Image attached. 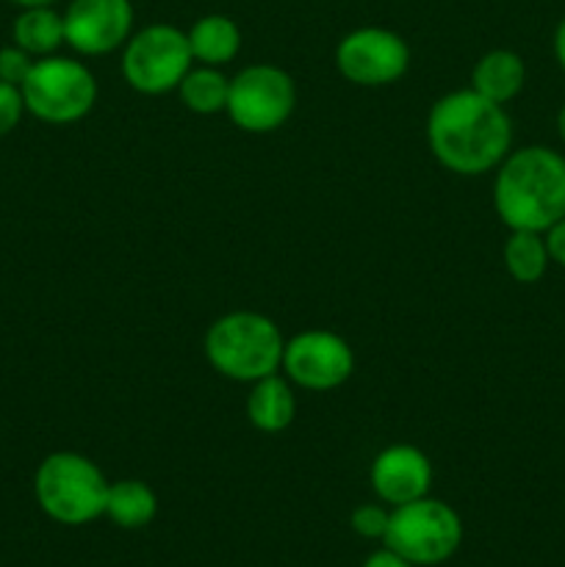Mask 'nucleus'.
Here are the masks:
<instances>
[{"instance_id":"nucleus-16","label":"nucleus","mask_w":565,"mask_h":567,"mask_svg":"<svg viewBox=\"0 0 565 567\" xmlns=\"http://www.w3.org/2000/svg\"><path fill=\"white\" fill-rule=\"evenodd\" d=\"M158 513V498L153 487L138 480H122L109 485L105 515L122 529H142Z\"/></svg>"},{"instance_id":"nucleus-13","label":"nucleus","mask_w":565,"mask_h":567,"mask_svg":"<svg viewBox=\"0 0 565 567\" xmlns=\"http://www.w3.org/2000/svg\"><path fill=\"white\" fill-rule=\"evenodd\" d=\"M526 66L513 50H491L471 70V89L482 97L504 105L524 89Z\"/></svg>"},{"instance_id":"nucleus-1","label":"nucleus","mask_w":565,"mask_h":567,"mask_svg":"<svg viewBox=\"0 0 565 567\" xmlns=\"http://www.w3.org/2000/svg\"><path fill=\"white\" fill-rule=\"evenodd\" d=\"M513 125L504 109L474 89H460L432 105L427 144L438 164L458 175H482L507 158Z\"/></svg>"},{"instance_id":"nucleus-14","label":"nucleus","mask_w":565,"mask_h":567,"mask_svg":"<svg viewBox=\"0 0 565 567\" xmlns=\"http://www.w3.org/2000/svg\"><path fill=\"white\" fill-rule=\"evenodd\" d=\"M297 415V399L282 377L271 374L253 382L247 396V419L260 432H282Z\"/></svg>"},{"instance_id":"nucleus-23","label":"nucleus","mask_w":565,"mask_h":567,"mask_svg":"<svg viewBox=\"0 0 565 567\" xmlns=\"http://www.w3.org/2000/svg\"><path fill=\"white\" fill-rule=\"evenodd\" d=\"M548 236H546V249H548V258L554 264L565 266V216L557 221V225L548 227Z\"/></svg>"},{"instance_id":"nucleus-25","label":"nucleus","mask_w":565,"mask_h":567,"mask_svg":"<svg viewBox=\"0 0 565 567\" xmlns=\"http://www.w3.org/2000/svg\"><path fill=\"white\" fill-rule=\"evenodd\" d=\"M554 55H557L559 66L565 70V20L559 22L557 31H554Z\"/></svg>"},{"instance_id":"nucleus-8","label":"nucleus","mask_w":565,"mask_h":567,"mask_svg":"<svg viewBox=\"0 0 565 567\" xmlns=\"http://www.w3.org/2000/svg\"><path fill=\"white\" fill-rule=\"evenodd\" d=\"M297 89L288 72L271 64L244 66L230 81L227 116L247 133H271L294 114Z\"/></svg>"},{"instance_id":"nucleus-9","label":"nucleus","mask_w":565,"mask_h":567,"mask_svg":"<svg viewBox=\"0 0 565 567\" xmlns=\"http://www.w3.org/2000/svg\"><path fill=\"white\" fill-rule=\"evenodd\" d=\"M410 48L388 28H358L336 48V66L355 86H388L408 72Z\"/></svg>"},{"instance_id":"nucleus-7","label":"nucleus","mask_w":565,"mask_h":567,"mask_svg":"<svg viewBox=\"0 0 565 567\" xmlns=\"http://www.w3.org/2000/svg\"><path fill=\"white\" fill-rule=\"evenodd\" d=\"M192 61L186 33L166 22H155L127 39L122 75L136 92L166 94L181 86L186 72L192 70Z\"/></svg>"},{"instance_id":"nucleus-17","label":"nucleus","mask_w":565,"mask_h":567,"mask_svg":"<svg viewBox=\"0 0 565 567\" xmlns=\"http://www.w3.org/2000/svg\"><path fill=\"white\" fill-rule=\"evenodd\" d=\"M64 42V14L50 6H28L14 20V44L31 55H50Z\"/></svg>"},{"instance_id":"nucleus-2","label":"nucleus","mask_w":565,"mask_h":567,"mask_svg":"<svg viewBox=\"0 0 565 567\" xmlns=\"http://www.w3.org/2000/svg\"><path fill=\"white\" fill-rule=\"evenodd\" d=\"M493 208L510 230L546 233L565 216V158L548 147L507 153L493 181Z\"/></svg>"},{"instance_id":"nucleus-10","label":"nucleus","mask_w":565,"mask_h":567,"mask_svg":"<svg viewBox=\"0 0 565 567\" xmlns=\"http://www.w3.org/2000/svg\"><path fill=\"white\" fill-rule=\"evenodd\" d=\"M282 369L305 391H332L352 377L355 354L336 332L308 330L286 343Z\"/></svg>"},{"instance_id":"nucleus-4","label":"nucleus","mask_w":565,"mask_h":567,"mask_svg":"<svg viewBox=\"0 0 565 567\" xmlns=\"http://www.w3.org/2000/svg\"><path fill=\"white\" fill-rule=\"evenodd\" d=\"M37 502L48 518L64 526H83L105 515L109 482L89 457L55 452L42 460L33 480Z\"/></svg>"},{"instance_id":"nucleus-6","label":"nucleus","mask_w":565,"mask_h":567,"mask_svg":"<svg viewBox=\"0 0 565 567\" xmlns=\"http://www.w3.org/2000/svg\"><path fill=\"white\" fill-rule=\"evenodd\" d=\"M25 111L50 125H70L83 120L97 100L94 75L75 59L44 55L33 61L25 83L20 86Z\"/></svg>"},{"instance_id":"nucleus-27","label":"nucleus","mask_w":565,"mask_h":567,"mask_svg":"<svg viewBox=\"0 0 565 567\" xmlns=\"http://www.w3.org/2000/svg\"><path fill=\"white\" fill-rule=\"evenodd\" d=\"M557 131H559V136H563V142H565V105L559 109V114H557Z\"/></svg>"},{"instance_id":"nucleus-19","label":"nucleus","mask_w":565,"mask_h":567,"mask_svg":"<svg viewBox=\"0 0 565 567\" xmlns=\"http://www.w3.org/2000/svg\"><path fill=\"white\" fill-rule=\"evenodd\" d=\"M546 238L532 230H513V236L504 241V266L510 277L518 282H537L546 275L548 266Z\"/></svg>"},{"instance_id":"nucleus-24","label":"nucleus","mask_w":565,"mask_h":567,"mask_svg":"<svg viewBox=\"0 0 565 567\" xmlns=\"http://www.w3.org/2000/svg\"><path fill=\"white\" fill-rule=\"evenodd\" d=\"M363 567H415L413 563H408L404 557L393 554L391 548H382V551H374L369 559H366Z\"/></svg>"},{"instance_id":"nucleus-20","label":"nucleus","mask_w":565,"mask_h":567,"mask_svg":"<svg viewBox=\"0 0 565 567\" xmlns=\"http://www.w3.org/2000/svg\"><path fill=\"white\" fill-rule=\"evenodd\" d=\"M388 520H391L388 509L377 507V504H360L352 513V518H349V524L366 540H382L388 532Z\"/></svg>"},{"instance_id":"nucleus-12","label":"nucleus","mask_w":565,"mask_h":567,"mask_svg":"<svg viewBox=\"0 0 565 567\" xmlns=\"http://www.w3.org/2000/svg\"><path fill=\"white\" fill-rule=\"evenodd\" d=\"M432 485V465L421 449L397 443L382 449L371 463V487L386 504H410L424 498Z\"/></svg>"},{"instance_id":"nucleus-26","label":"nucleus","mask_w":565,"mask_h":567,"mask_svg":"<svg viewBox=\"0 0 565 567\" xmlns=\"http://www.w3.org/2000/svg\"><path fill=\"white\" fill-rule=\"evenodd\" d=\"M11 3L22 6V9H28V6H50L53 0H11Z\"/></svg>"},{"instance_id":"nucleus-21","label":"nucleus","mask_w":565,"mask_h":567,"mask_svg":"<svg viewBox=\"0 0 565 567\" xmlns=\"http://www.w3.org/2000/svg\"><path fill=\"white\" fill-rule=\"evenodd\" d=\"M33 70L31 53H25L22 48H3L0 50V81L11 83V86L20 89L25 83L28 72Z\"/></svg>"},{"instance_id":"nucleus-11","label":"nucleus","mask_w":565,"mask_h":567,"mask_svg":"<svg viewBox=\"0 0 565 567\" xmlns=\"http://www.w3.org/2000/svg\"><path fill=\"white\" fill-rule=\"evenodd\" d=\"M131 0H72L64 11V42L83 55H103L131 39Z\"/></svg>"},{"instance_id":"nucleus-18","label":"nucleus","mask_w":565,"mask_h":567,"mask_svg":"<svg viewBox=\"0 0 565 567\" xmlns=\"http://www.w3.org/2000/svg\"><path fill=\"white\" fill-rule=\"evenodd\" d=\"M181 92L183 105L194 114H219L227 109V92H230V81L222 75L216 66H197V70H188L186 78L177 86Z\"/></svg>"},{"instance_id":"nucleus-15","label":"nucleus","mask_w":565,"mask_h":567,"mask_svg":"<svg viewBox=\"0 0 565 567\" xmlns=\"http://www.w3.org/2000/svg\"><path fill=\"white\" fill-rule=\"evenodd\" d=\"M188 48L192 55L205 66H219L236 59L242 50V31L236 22L225 14H208L199 17L192 28H188Z\"/></svg>"},{"instance_id":"nucleus-5","label":"nucleus","mask_w":565,"mask_h":567,"mask_svg":"<svg viewBox=\"0 0 565 567\" xmlns=\"http://www.w3.org/2000/svg\"><path fill=\"white\" fill-rule=\"evenodd\" d=\"M382 543L415 567L441 565L463 543V520L446 502L415 498L393 507Z\"/></svg>"},{"instance_id":"nucleus-3","label":"nucleus","mask_w":565,"mask_h":567,"mask_svg":"<svg viewBox=\"0 0 565 567\" xmlns=\"http://www.w3.org/2000/svg\"><path fill=\"white\" fill-rule=\"evenodd\" d=\"M282 332L269 316L236 310L205 332V358L222 377L236 382H258L282 365Z\"/></svg>"},{"instance_id":"nucleus-22","label":"nucleus","mask_w":565,"mask_h":567,"mask_svg":"<svg viewBox=\"0 0 565 567\" xmlns=\"http://www.w3.org/2000/svg\"><path fill=\"white\" fill-rule=\"evenodd\" d=\"M22 111H25V103H22L20 89L0 81V136H6V133L20 125Z\"/></svg>"}]
</instances>
